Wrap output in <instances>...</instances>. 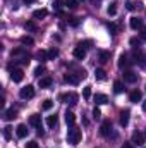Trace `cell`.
I'll return each instance as SVG.
<instances>
[{"label":"cell","instance_id":"cell-1","mask_svg":"<svg viewBox=\"0 0 146 148\" xmlns=\"http://www.w3.org/2000/svg\"><path fill=\"white\" fill-rule=\"evenodd\" d=\"M10 57H12V60H17V62H21V64H24V66L29 64V53H28L23 47L14 48L12 53H10Z\"/></svg>","mask_w":146,"mask_h":148},{"label":"cell","instance_id":"cell-2","mask_svg":"<svg viewBox=\"0 0 146 148\" xmlns=\"http://www.w3.org/2000/svg\"><path fill=\"white\" fill-rule=\"evenodd\" d=\"M81 136H83V133H81V129L79 127H76V126H71L69 127V133H67V141L71 143V145H77L79 141H81Z\"/></svg>","mask_w":146,"mask_h":148},{"label":"cell","instance_id":"cell-3","mask_svg":"<svg viewBox=\"0 0 146 148\" xmlns=\"http://www.w3.org/2000/svg\"><path fill=\"white\" fill-rule=\"evenodd\" d=\"M19 97H21L23 100H29V98H33V97H35V86H33V84H28V86L21 88Z\"/></svg>","mask_w":146,"mask_h":148},{"label":"cell","instance_id":"cell-4","mask_svg":"<svg viewBox=\"0 0 146 148\" xmlns=\"http://www.w3.org/2000/svg\"><path fill=\"white\" fill-rule=\"evenodd\" d=\"M60 100H62L64 103L76 105V103H77V100H79V97H77L76 93H65V95H60Z\"/></svg>","mask_w":146,"mask_h":148},{"label":"cell","instance_id":"cell-5","mask_svg":"<svg viewBox=\"0 0 146 148\" xmlns=\"http://www.w3.org/2000/svg\"><path fill=\"white\" fill-rule=\"evenodd\" d=\"M84 77H86V76H83V74H77V76H76V74H65V76H64V81H65V83H69V84H77V83H79V81H81V79H84Z\"/></svg>","mask_w":146,"mask_h":148},{"label":"cell","instance_id":"cell-6","mask_svg":"<svg viewBox=\"0 0 146 148\" xmlns=\"http://www.w3.org/2000/svg\"><path fill=\"white\" fill-rule=\"evenodd\" d=\"M146 141V136L145 133H141V131H136L134 134H132V143L134 145H138V147H143Z\"/></svg>","mask_w":146,"mask_h":148},{"label":"cell","instance_id":"cell-7","mask_svg":"<svg viewBox=\"0 0 146 148\" xmlns=\"http://www.w3.org/2000/svg\"><path fill=\"white\" fill-rule=\"evenodd\" d=\"M10 79L14 81V83H21L23 79H24V73H23V69H12L10 71Z\"/></svg>","mask_w":146,"mask_h":148},{"label":"cell","instance_id":"cell-8","mask_svg":"<svg viewBox=\"0 0 146 148\" xmlns=\"http://www.w3.org/2000/svg\"><path fill=\"white\" fill-rule=\"evenodd\" d=\"M74 57L77 59V60H84V57H86V48L84 47H81V45H77L76 48H74Z\"/></svg>","mask_w":146,"mask_h":148},{"label":"cell","instance_id":"cell-9","mask_svg":"<svg viewBox=\"0 0 146 148\" xmlns=\"http://www.w3.org/2000/svg\"><path fill=\"white\" fill-rule=\"evenodd\" d=\"M110 131H112V122L110 121H103L102 126H100V134L102 136H108Z\"/></svg>","mask_w":146,"mask_h":148},{"label":"cell","instance_id":"cell-10","mask_svg":"<svg viewBox=\"0 0 146 148\" xmlns=\"http://www.w3.org/2000/svg\"><path fill=\"white\" fill-rule=\"evenodd\" d=\"M134 62L136 64H139L141 67H146V53H143V52H139V48H138V52L134 53Z\"/></svg>","mask_w":146,"mask_h":148},{"label":"cell","instance_id":"cell-11","mask_svg":"<svg viewBox=\"0 0 146 148\" xmlns=\"http://www.w3.org/2000/svg\"><path fill=\"white\" fill-rule=\"evenodd\" d=\"M129 100H131L132 103H138V102H141V100H143V93H141L139 90H134V91H131V93H129Z\"/></svg>","mask_w":146,"mask_h":148},{"label":"cell","instance_id":"cell-12","mask_svg":"<svg viewBox=\"0 0 146 148\" xmlns=\"http://www.w3.org/2000/svg\"><path fill=\"white\" fill-rule=\"evenodd\" d=\"M93 102H95L96 105H105V103H108V97H107V95H102V93H96V95L93 97Z\"/></svg>","mask_w":146,"mask_h":148},{"label":"cell","instance_id":"cell-13","mask_svg":"<svg viewBox=\"0 0 146 148\" xmlns=\"http://www.w3.org/2000/svg\"><path fill=\"white\" fill-rule=\"evenodd\" d=\"M16 134H17V138H26L28 136V126L26 124H19L16 127Z\"/></svg>","mask_w":146,"mask_h":148},{"label":"cell","instance_id":"cell-14","mask_svg":"<svg viewBox=\"0 0 146 148\" xmlns=\"http://www.w3.org/2000/svg\"><path fill=\"white\" fill-rule=\"evenodd\" d=\"M29 124L33 126V127H41V115L40 114H33L31 117H29Z\"/></svg>","mask_w":146,"mask_h":148},{"label":"cell","instance_id":"cell-15","mask_svg":"<svg viewBox=\"0 0 146 148\" xmlns=\"http://www.w3.org/2000/svg\"><path fill=\"white\" fill-rule=\"evenodd\" d=\"M124 81H127V83H136V81H138V74L132 73V71H126V73H124Z\"/></svg>","mask_w":146,"mask_h":148},{"label":"cell","instance_id":"cell-16","mask_svg":"<svg viewBox=\"0 0 146 148\" xmlns=\"http://www.w3.org/2000/svg\"><path fill=\"white\" fill-rule=\"evenodd\" d=\"M98 60L102 62V64H107L110 60V52H107V50H100L98 52Z\"/></svg>","mask_w":146,"mask_h":148},{"label":"cell","instance_id":"cell-17","mask_svg":"<svg viewBox=\"0 0 146 148\" xmlns=\"http://www.w3.org/2000/svg\"><path fill=\"white\" fill-rule=\"evenodd\" d=\"M131 28L132 29H141L143 28V19L141 17H131Z\"/></svg>","mask_w":146,"mask_h":148},{"label":"cell","instance_id":"cell-18","mask_svg":"<svg viewBox=\"0 0 146 148\" xmlns=\"http://www.w3.org/2000/svg\"><path fill=\"white\" fill-rule=\"evenodd\" d=\"M53 83V79L50 76H45V77H40V88H50Z\"/></svg>","mask_w":146,"mask_h":148},{"label":"cell","instance_id":"cell-19","mask_svg":"<svg viewBox=\"0 0 146 148\" xmlns=\"http://www.w3.org/2000/svg\"><path fill=\"white\" fill-rule=\"evenodd\" d=\"M16 117H17V110H16L14 107L3 112V119H5V121H12V119H16Z\"/></svg>","mask_w":146,"mask_h":148},{"label":"cell","instance_id":"cell-20","mask_svg":"<svg viewBox=\"0 0 146 148\" xmlns=\"http://www.w3.org/2000/svg\"><path fill=\"white\" fill-rule=\"evenodd\" d=\"M129 115H131L129 110H122V112H120V126H124V127H126V126L129 124Z\"/></svg>","mask_w":146,"mask_h":148},{"label":"cell","instance_id":"cell-21","mask_svg":"<svg viewBox=\"0 0 146 148\" xmlns=\"http://www.w3.org/2000/svg\"><path fill=\"white\" fill-rule=\"evenodd\" d=\"M46 16H48V10H46V9H38V10L33 12V17H35V19H45Z\"/></svg>","mask_w":146,"mask_h":148},{"label":"cell","instance_id":"cell-22","mask_svg":"<svg viewBox=\"0 0 146 148\" xmlns=\"http://www.w3.org/2000/svg\"><path fill=\"white\" fill-rule=\"evenodd\" d=\"M129 64H131V62H129V57H127L126 53H122V55L119 57V67H120V69H124V67H127Z\"/></svg>","mask_w":146,"mask_h":148},{"label":"cell","instance_id":"cell-23","mask_svg":"<svg viewBox=\"0 0 146 148\" xmlns=\"http://www.w3.org/2000/svg\"><path fill=\"white\" fill-rule=\"evenodd\" d=\"M65 122H67V126H74V122H76V115H74V112H71V110L65 112Z\"/></svg>","mask_w":146,"mask_h":148},{"label":"cell","instance_id":"cell-24","mask_svg":"<svg viewBox=\"0 0 146 148\" xmlns=\"http://www.w3.org/2000/svg\"><path fill=\"white\" fill-rule=\"evenodd\" d=\"M57 122H59L57 115H48V117H46V126H48V127H55Z\"/></svg>","mask_w":146,"mask_h":148},{"label":"cell","instance_id":"cell-25","mask_svg":"<svg viewBox=\"0 0 146 148\" xmlns=\"http://www.w3.org/2000/svg\"><path fill=\"white\" fill-rule=\"evenodd\" d=\"M36 59L41 62V64H43V62H46V60H48V52H45V50H40V52L36 53Z\"/></svg>","mask_w":146,"mask_h":148},{"label":"cell","instance_id":"cell-26","mask_svg":"<svg viewBox=\"0 0 146 148\" xmlns=\"http://www.w3.org/2000/svg\"><path fill=\"white\" fill-rule=\"evenodd\" d=\"M95 77H96L98 81H103V79L107 77V73H105L103 69H96V71H95Z\"/></svg>","mask_w":146,"mask_h":148},{"label":"cell","instance_id":"cell-27","mask_svg":"<svg viewBox=\"0 0 146 148\" xmlns=\"http://www.w3.org/2000/svg\"><path fill=\"white\" fill-rule=\"evenodd\" d=\"M53 107V102L50 100V98H46V100H43V103H41V109L43 110H50Z\"/></svg>","mask_w":146,"mask_h":148},{"label":"cell","instance_id":"cell-28","mask_svg":"<svg viewBox=\"0 0 146 148\" xmlns=\"http://www.w3.org/2000/svg\"><path fill=\"white\" fill-rule=\"evenodd\" d=\"M21 43L23 45H35V40L28 35H24V36H21Z\"/></svg>","mask_w":146,"mask_h":148},{"label":"cell","instance_id":"cell-29","mask_svg":"<svg viewBox=\"0 0 146 148\" xmlns=\"http://www.w3.org/2000/svg\"><path fill=\"white\" fill-rule=\"evenodd\" d=\"M59 57V50L57 48H50L48 50V60H53V59H57Z\"/></svg>","mask_w":146,"mask_h":148},{"label":"cell","instance_id":"cell-30","mask_svg":"<svg viewBox=\"0 0 146 148\" xmlns=\"http://www.w3.org/2000/svg\"><path fill=\"white\" fill-rule=\"evenodd\" d=\"M113 91H115V93H122V91H124V84H122L120 81H115V83H113Z\"/></svg>","mask_w":146,"mask_h":148},{"label":"cell","instance_id":"cell-31","mask_svg":"<svg viewBox=\"0 0 146 148\" xmlns=\"http://www.w3.org/2000/svg\"><path fill=\"white\" fill-rule=\"evenodd\" d=\"M3 138L5 140H10L12 138V127H9V126L3 127Z\"/></svg>","mask_w":146,"mask_h":148},{"label":"cell","instance_id":"cell-32","mask_svg":"<svg viewBox=\"0 0 146 148\" xmlns=\"http://www.w3.org/2000/svg\"><path fill=\"white\" fill-rule=\"evenodd\" d=\"M24 28H26L28 31H36V29H38V26L33 23V21H28V23L24 24Z\"/></svg>","mask_w":146,"mask_h":148},{"label":"cell","instance_id":"cell-33","mask_svg":"<svg viewBox=\"0 0 146 148\" xmlns=\"http://www.w3.org/2000/svg\"><path fill=\"white\" fill-rule=\"evenodd\" d=\"M64 5H65V2H62V0H55V2H53V9H55V10H59V12L62 10V7H64Z\"/></svg>","mask_w":146,"mask_h":148},{"label":"cell","instance_id":"cell-34","mask_svg":"<svg viewBox=\"0 0 146 148\" xmlns=\"http://www.w3.org/2000/svg\"><path fill=\"white\" fill-rule=\"evenodd\" d=\"M107 12H108V16H115L117 14V3H110Z\"/></svg>","mask_w":146,"mask_h":148},{"label":"cell","instance_id":"cell-35","mask_svg":"<svg viewBox=\"0 0 146 148\" xmlns=\"http://www.w3.org/2000/svg\"><path fill=\"white\" fill-rule=\"evenodd\" d=\"M65 7L67 9H77V0H65Z\"/></svg>","mask_w":146,"mask_h":148},{"label":"cell","instance_id":"cell-36","mask_svg":"<svg viewBox=\"0 0 146 148\" xmlns=\"http://www.w3.org/2000/svg\"><path fill=\"white\" fill-rule=\"evenodd\" d=\"M141 41H143L141 38H131V45H132L134 48H139V47H141Z\"/></svg>","mask_w":146,"mask_h":148},{"label":"cell","instance_id":"cell-37","mask_svg":"<svg viewBox=\"0 0 146 148\" xmlns=\"http://www.w3.org/2000/svg\"><path fill=\"white\" fill-rule=\"evenodd\" d=\"M83 97H84L86 100H89V98H91V86H86V88L83 90Z\"/></svg>","mask_w":146,"mask_h":148},{"label":"cell","instance_id":"cell-38","mask_svg":"<svg viewBox=\"0 0 146 148\" xmlns=\"http://www.w3.org/2000/svg\"><path fill=\"white\" fill-rule=\"evenodd\" d=\"M45 73H46V69H45V66H38L36 69H35V76H38V77H40L41 74H45Z\"/></svg>","mask_w":146,"mask_h":148},{"label":"cell","instance_id":"cell-39","mask_svg":"<svg viewBox=\"0 0 146 148\" xmlns=\"http://www.w3.org/2000/svg\"><path fill=\"white\" fill-rule=\"evenodd\" d=\"M67 23H69L71 26H79V23H81V21H79L77 17H69V19H67Z\"/></svg>","mask_w":146,"mask_h":148},{"label":"cell","instance_id":"cell-40","mask_svg":"<svg viewBox=\"0 0 146 148\" xmlns=\"http://www.w3.org/2000/svg\"><path fill=\"white\" fill-rule=\"evenodd\" d=\"M100 117H102V112H100V109H96V107H95V109H93V119H95V121H98Z\"/></svg>","mask_w":146,"mask_h":148},{"label":"cell","instance_id":"cell-41","mask_svg":"<svg viewBox=\"0 0 146 148\" xmlns=\"http://www.w3.org/2000/svg\"><path fill=\"white\" fill-rule=\"evenodd\" d=\"M126 9L127 10H134L136 9V3L134 2H126Z\"/></svg>","mask_w":146,"mask_h":148},{"label":"cell","instance_id":"cell-42","mask_svg":"<svg viewBox=\"0 0 146 148\" xmlns=\"http://www.w3.org/2000/svg\"><path fill=\"white\" fill-rule=\"evenodd\" d=\"M108 29L112 31V35H117V31H119V28L115 24H108Z\"/></svg>","mask_w":146,"mask_h":148},{"label":"cell","instance_id":"cell-43","mask_svg":"<svg viewBox=\"0 0 146 148\" xmlns=\"http://www.w3.org/2000/svg\"><path fill=\"white\" fill-rule=\"evenodd\" d=\"M26 148H38V143L36 141H28L26 143Z\"/></svg>","mask_w":146,"mask_h":148},{"label":"cell","instance_id":"cell-44","mask_svg":"<svg viewBox=\"0 0 146 148\" xmlns=\"http://www.w3.org/2000/svg\"><path fill=\"white\" fill-rule=\"evenodd\" d=\"M141 40H143V41H146V26H143V28H141Z\"/></svg>","mask_w":146,"mask_h":148},{"label":"cell","instance_id":"cell-45","mask_svg":"<svg viewBox=\"0 0 146 148\" xmlns=\"http://www.w3.org/2000/svg\"><path fill=\"white\" fill-rule=\"evenodd\" d=\"M43 134H45V131L41 127H38V136H43Z\"/></svg>","mask_w":146,"mask_h":148},{"label":"cell","instance_id":"cell-46","mask_svg":"<svg viewBox=\"0 0 146 148\" xmlns=\"http://www.w3.org/2000/svg\"><path fill=\"white\" fill-rule=\"evenodd\" d=\"M23 2H24V3H35L36 0H23Z\"/></svg>","mask_w":146,"mask_h":148},{"label":"cell","instance_id":"cell-47","mask_svg":"<svg viewBox=\"0 0 146 148\" xmlns=\"http://www.w3.org/2000/svg\"><path fill=\"white\" fill-rule=\"evenodd\" d=\"M143 110L146 112V100H145V102H143Z\"/></svg>","mask_w":146,"mask_h":148},{"label":"cell","instance_id":"cell-48","mask_svg":"<svg viewBox=\"0 0 146 148\" xmlns=\"http://www.w3.org/2000/svg\"><path fill=\"white\" fill-rule=\"evenodd\" d=\"M122 148H132V147H131V145H124Z\"/></svg>","mask_w":146,"mask_h":148},{"label":"cell","instance_id":"cell-49","mask_svg":"<svg viewBox=\"0 0 146 148\" xmlns=\"http://www.w3.org/2000/svg\"><path fill=\"white\" fill-rule=\"evenodd\" d=\"M95 2H96V0H95Z\"/></svg>","mask_w":146,"mask_h":148}]
</instances>
